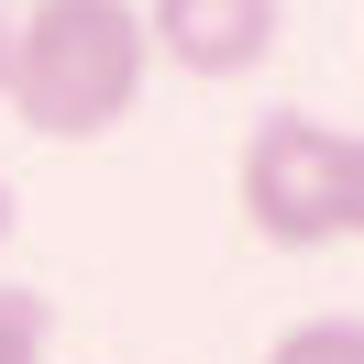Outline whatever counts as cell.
Returning <instances> with one entry per match:
<instances>
[{"label": "cell", "mask_w": 364, "mask_h": 364, "mask_svg": "<svg viewBox=\"0 0 364 364\" xmlns=\"http://www.w3.org/2000/svg\"><path fill=\"white\" fill-rule=\"evenodd\" d=\"M0 243H11V188H0Z\"/></svg>", "instance_id": "52a82bcc"}, {"label": "cell", "mask_w": 364, "mask_h": 364, "mask_svg": "<svg viewBox=\"0 0 364 364\" xmlns=\"http://www.w3.org/2000/svg\"><path fill=\"white\" fill-rule=\"evenodd\" d=\"M342 199H353V133H331L309 111L254 122L243 166H232V210H243L254 243H276V254L342 243Z\"/></svg>", "instance_id": "7a4b0ae2"}, {"label": "cell", "mask_w": 364, "mask_h": 364, "mask_svg": "<svg viewBox=\"0 0 364 364\" xmlns=\"http://www.w3.org/2000/svg\"><path fill=\"white\" fill-rule=\"evenodd\" d=\"M144 11L133 0H23L0 33V100L45 144H100L144 100Z\"/></svg>", "instance_id": "6da1fadb"}, {"label": "cell", "mask_w": 364, "mask_h": 364, "mask_svg": "<svg viewBox=\"0 0 364 364\" xmlns=\"http://www.w3.org/2000/svg\"><path fill=\"white\" fill-rule=\"evenodd\" d=\"M0 364H45V298L0 287Z\"/></svg>", "instance_id": "5b68a950"}, {"label": "cell", "mask_w": 364, "mask_h": 364, "mask_svg": "<svg viewBox=\"0 0 364 364\" xmlns=\"http://www.w3.org/2000/svg\"><path fill=\"white\" fill-rule=\"evenodd\" d=\"M287 33V0H155L144 11V55H166L177 77H254Z\"/></svg>", "instance_id": "3957f363"}, {"label": "cell", "mask_w": 364, "mask_h": 364, "mask_svg": "<svg viewBox=\"0 0 364 364\" xmlns=\"http://www.w3.org/2000/svg\"><path fill=\"white\" fill-rule=\"evenodd\" d=\"M0 33H11V11H0Z\"/></svg>", "instance_id": "ba28073f"}, {"label": "cell", "mask_w": 364, "mask_h": 364, "mask_svg": "<svg viewBox=\"0 0 364 364\" xmlns=\"http://www.w3.org/2000/svg\"><path fill=\"white\" fill-rule=\"evenodd\" d=\"M342 243H364V133H353V199H342Z\"/></svg>", "instance_id": "8992f818"}, {"label": "cell", "mask_w": 364, "mask_h": 364, "mask_svg": "<svg viewBox=\"0 0 364 364\" xmlns=\"http://www.w3.org/2000/svg\"><path fill=\"white\" fill-rule=\"evenodd\" d=\"M265 364H364V320L353 309H320V320H287L265 342Z\"/></svg>", "instance_id": "277c9868"}]
</instances>
